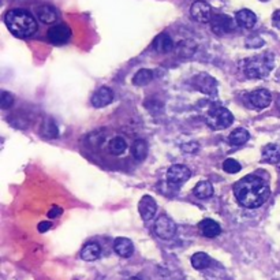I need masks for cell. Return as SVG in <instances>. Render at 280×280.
Returning a JSON list of instances; mask_svg holds the SVG:
<instances>
[{"label": "cell", "instance_id": "4", "mask_svg": "<svg viewBox=\"0 0 280 280\" xmlns=\"http://www.w3.org/2000/svg\"><path fill=\"white\" fill-rule=\"evenodd\" d=\"M234 115L224 107H215L208 114V125L213 130H224L233 125Z\"/></svg>", "mask_w": 280, "mask_h": 280}, {"label": "cell", "instance_id": "6", "mask_svg": "<svg viewBox=\"0 0 280 280\" xmlns=\"http://www.w3.org/2000/svg\"><path fill=\"white\" fill-rule=\"evenodd\" d=\"M47 38L53 45H63L71 38V29L64 23L53 25L48 29Z\"/></svg>", "mask_w": 280, "mask_h": 280}, {"label": "cell", "instance_id": "26", "mask_svg": "<svg viewBox=\"0 0 280 280\" xmlns=\"http://www.w3.org/2000/svg\"><path fill=\"white\" fill-rule=\"evenodd\" d=\"M175 49H177V53L179 56L189 57L192 56V55H194V52L197 49V45L193 41H190V40H183V41H181L178 44Z\"/></svg>", "mask_w": 280, "mask_h": 280}, {"label": "cell", "instance_id": "22", "mask_svg": "<svg viewBox=\"0 0 280 280\" xmlns=\"http://www.w3.org/2000/svg\"><path fill=\"white\" fill-rule=\"evenodd\" d=\"M148 144L144 140H135L131 145V155L135 160L142 161L148 156Z\"/></svg>", "mask_w": 280, "mask_h": 280}, {"label": "cell", "instance_id": "1", "mask_svg": "<svg viewBox=\"0 0 280 280\" xmlns=\"http://www.w3.org/2000/svg\"><path fill=\"white\" fill-rule=\"evenodd\" d=\"M234 194L245 208H259L270 198L268 183L256 175H246L234 185Z\"/></svg>", "mask_w": 280, "mask_h": 280}, {"label": "cell", "instance_id": "13", "mask_svg": "<svg viewBox=\"0 0 280 280\" xmlns=\"http://www.w3.org/2000/svg\"><path fill=\"white\" fill-rule=\"evenodd\" d=\"M138 211H140L141 218L145 222H149L153 219V216L157 212V204H156L155 198L151 196H144L138 203Z\"/></svg>", "mask_w": 280, "mask_h": 280}, {"label": "cell", "instance_id": "17", "mask_svg": "<svg viewBox=\"0 0 280 280\" xmlns=\"http://www.w3.org/2000/svg\"><path fill=\"white\" fill-rule=\"evenodd\" d=\"M235 21L239 26H242L245 29H252L257 22V15L252 10L244 8V10H239L235 14Z\"/></svg>", "mask_w": 280, "mask_h": 280}, {"label": "cell", "instance_id": "28", "mask_svg": "<svg viewBox=\"0 0 280 280\" xmlns=\"http://www.w3.org/2000/svg\"><path fill=\"white\" fill-rule=\"evenodd\" d=\"M42 135L48 137V138L57 137V127L52 119H48L47 122H44V125H42Z\"/></svg>", "mask_w": 280, "mask_h": 280}, {"label": "cell", "instance_id": "21", "mask_svg": "<svg viewBox=\"0 0 280 280\" xmlns=\"http://www.w3.org/2000/svg\"><path fill=\"white\" fill-rule=\"evenodd\" d=\"M250 138V134L249 131L246 129H242V127H239V129H235L230 134L229 137V141L230 144L234 146H241L244 145V144H246L248 141H249Z\"/></svg>", "mask_w": 280, "mask_h": 280}, {"label": "cell", "instance_id": "11", "mask_svg": "<svg viewBox=\"0 0 280 280\" xmlns=\"http://www.w3.org/2000/svg\"><path fill=\"white\" fill-rule=\"evenodd\" d=\"M211 26H212V30L216 34H227L230 31L234 30L235 23H234L233 18H230L226 14H216L213 15L212 21H211Z\"/></svg>", "mask_w": 280, "mask_h": 280}, {"label": "cell", "instance_id": "20", "mask_svg": "<svg viewBox=\"0 0 280 280\" xmlns=\"http://www.w3.org/2000/svg\"><path fill=\"white\" fill-rule=\"evenodd\" d=\"M100 255H101V248L99 244H94V242L85 245L81 250V259L83 261H96Z\"/></svg>", "mask_w": 280, "mask_h": 280}, {"label": "cell", "instance_id": "34", "mask_svg": "<svg viewBox=\"0 0 280 280\" xmlns=\"http://www.w3.org/2000/svg\"><path fill=\"white\" fill-rule=\"evenodd\" d=\"M49 229H51V222H41V223L37 226V230L40 233H47Z\"/></svg>", "mask_w": 280, "mask_h": 280}, {"label": "cell", "instance_id": "14", "mask_svg": "<svg viewBox=\"0 0 280 280\" xmlns=\"http://www.w3.org/2000/svg\"><path fill=\"white\" fill-rule=\"evenodd\" d=\"M198 230L207 238H215L222 233V227L219 226L218 222H215L212 219H204L203 222H200Z\"/></svg>", "mask_w": 280, "mask_h": 280}, {"label": "cell", "instance_id": "35", "mask_svg": "<svg viewBox=\"0 0 280 280\" xmlns=\"http://www.w3.org/2000/svg\"><path fill=\"white\" fill-rule=\"evenodd\" d=\"M127 280H140V279H138V278H130V279Z\"/></svg>", "mask_w": 280, "mask_h": 280}, {"label": "cell", "instance_id": "27", "mask_svg": "<svg viewBox=\"0 0 280 280\" xmlns=\"http://www.w3.org/2000/svg\"><path fill=\"white\" fill-rule=\"evenodd\" d=\"M126 148H127V144H126V141L122 137H114L108 144L109 153H112L115 156L122 155L126 151Z\"/></svg>", "mask_w": 280, "mask_h": 280}, {"label": "cell", "instance_id": "2", "mask_svg": "<svg viewBox=\"0 0 280 280\" xmlns=\"http://www.w3.org/2000/svg\"><path fill=\"white\" fill-rule=\"evenodd\" d=\"M4 23L15 37L27 38L37 31V22L29 11L15 8L10 10L4 16Z\"/></svg>", "mask_w": 280, "mask_h": 280}, {"label": "cell", "instance_id": "16", "mask_svg": "<svg viewBox=\"0 0 280 280\" xmlns=\"http://www.w3.org/2000/svg\"><path fill=\"white\" fill-rule=\"evenodd\" d=\"M114 250L118 256L123 257V259H127V257H130V256L133 255L134 246H133V242H131L129 238L120 237V238L115 239Z\"/></svg>", "mask_w": 280, "mask_h": 280}, {"label": "cell", "instance_id": "3", "mask_svg": "<svg viewBox=\"0 0 280 280\" xmlns=\"http://www.w3.org/2000/svg\"><path fill=\"white\" fill-rule=\"evenodd\" d=\"M275 66V55L272 52H264L255 55L245 63V75L252 79H263L268 77Z\"/></svg>", "mask_w": 280, "mask_h": 280}, {"label": "cell", "instance_id": "33", "mask_svg": "<svg viewBox=\"0 0 280 280\" xmlns=\"http://www.w3.org/2000/svg\"><path fill=\"white\" fill-rule=\"evenodd\" d=\"M272 23L275 26L276 29H279L280 30V10H276L274 12V15H272Z\"/></svg>", "mask_w": 280, "mask_h": 280}, {"label": "cell", "instance_id": "36", "mask_svg": "<svg viewBox=\"0 0 280 280\" xmlns=\"http://www.w3.org/2000/svg\"><path fill=\"white\" fill-rule=\"evenodd\" d=\"M278 168H279V170H280V163H279V164H278Z\"/></svg>", "mask_w": 280, "mask_h": 280}, {"label": "cell", "instance_id": "25", "mask_svg": "<svg viewBox=\"0 0 280 280\" xmlns=\"http://www.w3.org/2000/svg\"><path fill=\"white\" fill-rule=\"evenodd\" d=\"M192 265L193 268H196V270H205L211 265V257L204 252L194 253L192 256Z\"/></svg>", "mask_w": 280, "mask_h": 280}, {"label": "cell", "instance_id": "7", "mask_svg": "<svg viewBox=\"0 0 280 280\" xmlns=\"http://www.w3.org/2000/svg\"><path fill=\"white\" fill-rule=\"evenodd\" d=\"M156 235L161 239H172L177 233V226L172 222L171 218L166 215H161L155 223Z\"/></svg>", "mask_w": 280, "mask_h": 280}, {"label": "cell", "instance_id": "31", "mask_svg": "<svg viewBox=\"0 0 280 280\" xmlns=\"http://www.w3.org/2000/svg\"><path fill=\"white\" fill-rule=\"evenodd\" d=\"M246 45L248 48H259L261 45H264V41H263V38H260L259 36H253V37H249L248 40H246Z\"/></svg>", "mask_w": 280, "mask_h": 280}, {"label": "cell", "instance_id": "8", "mask_svg": "<svg viewBox=\"0 0 280 280\" xmlns=\"http://www.w3.org/2000/svg\"><path fill=\"white\" fill-rule=\"evenodd\" d=\"M190 177H192V171L183 164H174L167 171V181L170 182L171 185H175V186L189 181Z\"/></svg>", "mask_w": 280, "mask_h": 280}, {"label": "cell", "instance_id": "23", "mask_svg": "<svg viewBox=\"0 0 280 280\" xmlns=\"http://www.w3.org/2000/svg\"><path fill=\"white\" fill-rule=\"evenodd\" d=\"M153 79V71L149 68H141L133 77V83L135 86H145Z\"/></svg>", "mask_w": 280, "mask_h": 280}, {"label": "cell", "instance_id": "30", "mask_svg": "<svg viewBox=\"0 0 280 280\" xmlns=\"http://www.w3.org/2000/svg\"><path fill=\"white\" fill-rule=\"evenodd\" d=\"M14 104V96L8 92H1V99H0V107L3 109H8Z\"/></svg>", "mask_w": 280, "mask_h": 280}, {"label": "cell", "instance_id": "12", "mask_svg": "<svg viewBox=\"0 0 280 280\" xmlns=\"http://www.w3.org/2000/svg\"><path fill=\"white\" fill-rule=\"evenodd\" d=\"M112 100H114V92L107 86H101L94 92L90 101L94 108H104L112 103Z\"/></svg>", "mask_w": 280, "mask_h": 280}, {"label": "cell", "instance_id": "10", "mask_svg": "<svg viewBox=\"0 0 280 280\" xmlns=\"http://www.w3.org/2000/svg\"><path fill=\"white\" fill-rule=\"evenodd\" d=\"M193 85L205 94H215L218 90V82L216 79L208 74H198L193 78Z\"/></svg>", "mask_w": 280, "mask_h": 280}, {"label": "cell", "instance_id": "32", "mask_svg": "<svg viewBox=\"0 0 280 280\" xmlns=\"http://www.w3.org/2000/svg\"><path fill=\"white\" fill-rule=\"evenodd\" d=\"M63 213V209L60 207H52L51 209H49V212H48V216L51 219L53 218H57V216H60Z\"/></svg>", "mask_w": 280, "mask_h": 280}, {"label": "cell", "instance_id": "29", "mask_svg": "<svg viewBox=\"0 0 280 280\" xmlns=\"http://www.w3.org/2000/svg\"><path fill=\"white\" fill-rule=\"evenodd\" d=\"M223 170L227 174H237L242 170V167L235 159H226L223 161Z\"/></svg>", "mask_w": 280, "mask_h": 280}, {"label": "cell", "instance_id": "5", "mask_svg": "<svg viewBox=\"0 0 280 280\" xmlns=\"http://www.w3.org/2000/svg\"><path fill=\"white\" fill-rule=\"evenodd\" d=\"M190 15L194 21L200 23H211L213 18L212 7L205 0H197L190 7Z\"/></svg>", "mask_w": 280, "mask_h": 280}, {"label": "cell", "instance_id": "19", "mask_svg": "<svg viewBox=\"0 0 280 280\" xmlns=\"http://www.w3.org/2000/svg\"><path fill=\"white\" fill-rule=\"evenodd\" d=\"M37 16L42 23H48L51 25L57 19V12L52 5H40L37 8Z\"/></svg>", "mask_w": 280, "mask_h": 280}, {"label": "cell", "instance_id": "24", "mask_svg": "<svg viewBox=\"0 0 280 280\" xmlns=\"http://www.w3.org/2000/svg\"><path fill=\"white\" fill-rule=\"evenodd\" d=\"M194 194L197 196L198 198H209L213 196V186L211 182H207V181H201L198 182L196 187H194Z\"/></svg>", "mask_w": 280, "mask_h": 280}, {"label": "cell", "instance_id": "9", "mask_svg": "<svg viewBox=\"0 0 280 280\" xmlns=\"http://www.w3.org/2000/svg\"><path fill=\"white\" fill-rule=\"evenodd\" d=\"M272 101V96L267 89H257L248 94V103L252 108L264 109L270 107Z\"/></svg>", "mask_w": 280, "mask_h": 280}, {"label": "cell", "instance_id": "18", "mask_svg": "<svg viewBox=\"0 0 280 280\" xmlns=\"http://www.w3.org/2000/svg\"><path fill=\"white\" fill-rule=\"evenodd\" d=\"M153 48H155V51L160 52V53H168L175 48V45H174L171 37L168 36L167 33H160L153 40Z\"/></svg>", "mask_w": 280, "mask_h": 280}, {"label": "cell", "instance_id": "15", "mask_svg": "<svg viewBox=\"0 0 280 280\" xmlns=\"http://www.w3.org/2000/svg\"><path fill=\"white\" fill-rule=\"evenodd\" d=\"M261 161L278 166L280 163V145L270 144V145L264 146L263 152H261Z\"/></svg>", "mask_w": 280, "mask_h": 280}]
</instances>
